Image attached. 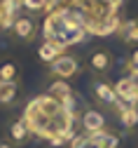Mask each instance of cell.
Masks as SVG:
<instances>
[{
	"label": "cell",
	"mask_w": 138,
	"mask_h": 148,
	"mask_svg": "<svg viewBox=\"0 0 138 148\" xmlns=\"http://www.w3.org/2000/svg\"><path fill=\"white\" fill-rule=\"evenodd\" d=\"M21 118L35 136L47 139L52 146H63L75 136V113L49 94L31 99Z\"/></svg>",
	"instance_id": "6da1fadb"
},
{
	"label": "cell",
	"mask_w": 138,
	"mask_h": 148,
	"mask_svg": "<svg viewBox=\"0 0 138 148\" xmlns=\"http://www.w3.org/2000/svg\"><path fill=\"white\" fill-rule=\"evenodd\" d=\"M10 33L12 38L19 40V42H31L35 35H37V21L33 14H16L14 21L10 26Z\"/></svg>",
	"instance_id": "7a4b0ae2"
},
{
	"label": "cell",
	"mask_w": 138,
	"mask_h": 148,
	"mask_svg": "<svg viewBox=\"0 0 138 148\" xmlns=\"http://www.w3.org/2000/svg\"><path fill=\"white\" fill-rule=\"evenodd\" d=\"M49 71H52V75L56 80H70V78H75L77 73H80V59H77L75 54L63 52L56 61L49 64Z\"/></svg>",
	"instance_id": "3957f363"
},
{
	"label": "cell",
	"mask_w": 138,
	"mask_h": 148,
	"mask_svg": "<svg viewBox=\"0 0 138 148\" xmlns=\"http://www.w3.org/2000/svg\"><path fill=\"white\" fill-rule=\"evenodd\" d=\"M91 94H94V99L101 106H108V108H115V110L122 108L120 99H117V92H115V85L103 80V78H96L91 82Z\"/></svg>",
	"instance_id": "277c9868"
},
{
	"label": "cell",
	"mask_w": 138,
	"mask_h": 148,
	"mask_svg": "<svg viewBox=\"0 0 138 148\" xmlns=\"http://www.w3.org/2000/svg\"><path fill=\"white\" fill-rule=\"evenodd\" d=\"M80 125L84 129V134H98L105 132V115L96 108H84L80 115Z\"/></svg>",
	"instance_id": "5b68a950"
},
{
	"label": "cell",
	"mask_w": 138,
	"mask_h": 148,
	"mask_svg": "<svg viewBox=\"0 0 138 148\" xmlns=\"http://www.w3.org/2000/svg\"><path fill=\"white\" fill-rule=\"evenodd\" d=\"M47 94L54 97L56 101H61L68 110L75 113V92H73V87H70L66 80H54V82L49 85V89H47Z\"/></svg>",
	"instance_id": "8992f818"
},
{
	"label": "cell",
	"mask_w": 138,
	"mask_h": 148,
	"mask_svg": "<svg viewBox=\"0 0 138 148\" xmlns=\"http://www.w3.org/2000/svg\"><path fill=\"white\" fill-rule=\"evenodd\" d=\"M115 92H117V99H120L122 106H133L136 108V103H138V87H136V82L129 75L120 78L115 82Z\"/></svg>",
	"instance_id": "52a82bcc"
},
{
	"label": "cell",
	"mask_w": 138,
	"mask_h": 148,
	"mask_svg": "<svg viewBox=\"0 0 138 148\" xmlns=\"http://www.w3.org/2000/svg\"><path fill=\"white\" fill-rule=\"evenodd\" d=\"M87 64H89V68H91L94 73L103 75V73H108V71L112 68V54H110L108 49H103V47H96V49L89 54Z\"/></svg>",
	"instance_id": "ba28073f"
},
{
	"label": "cell",
	"mask_w": 138,
	"mask_h": 148,
	"mask_svg": "<svg viewBox=\"0 0 138 148\" xmlns=\"http://www.w3.org/2000/svg\"><path fill=\"white\" fill-rule=\"evenodd\" d=\"M7 134H10V141H12L14 146H24V143H28V139L33 136V132L28 129V125L24 122V118L12 120L10 127H7Z\"/></svg>",
	"instance_id": "9c48e42d"
},
{
	"label": "cell",
	"mask_w": 138,
	"mask_h": 148,
	"mask_svg": "<svg viewBox=\"0 0 138 148\" xmlns=\"http://www.w3.org/2000/svg\"><path fill=\"white\" fill-rule=\"evenodd\" d=\"M66 52V47H61L58 42H54V40H45L40 47H37V57H40V61H45V64H52V61H56L61 54Z\"/></svg>",
	"instance_id": "30bf717a"
},
{
	"label": "cell",
	"mask_w": 138,
	"mask_h": 148,
	"mask_svg": "<svg viewBox=\"0 0 138 148\" xmlns=\"http://www.w3.org/2000/svg\"><path fill=\"white\" fill-rule=\"evenodd\" d=\"M21 68L14 59H3L0 61V82H19Z\"/></svg>",
	"instance_id": "8fae6325"
},
{
	"label": "cell",
	"mask_w": 138,
	"mask_h": 148,
	"mask_svg": "<svg viewBox=\"0 0 138 148\" xmlns=\"http://www.w3.org/2000/svg\"><path fill=\"white\" fill-rule=\"evenodd\" d=\"M19 82H0V106H10L16 101Z\"/></svg>",
	"instance_id": "7c38bea8"
},
{
	"label": "cell",
	"mask_w": 138,
	"mask_h": 148,
	"mask_svg": "<svg viewBox=\"0 0 138 148\" xmlns=\"http://www.w3.org/2000/svg\"><path fill=\"white\" fill-rule=\"evenodd\" d=\"M122 40L129 45H138V19H129L126 24H120Z\"/></svg>",
	"instance_id": "4fadbf2b"
},
{
	"label": "cell",
	"mask_w": 138,
	"mask_h": 148,
	"mask_svg": "<svg viewBox=\"0 0 138 148\" xmlns=\"http://www.w3.org/2000/svg\"><path fill=\"white\" fill-rule=\"evenodd\" d=\"M117 115H120V122L129 129L138 125V108H133V106H122L117 110Z\"/></svg>",
	"instance_id": "5bb4252c"
},
{
	"label": "cell",
	"mask_w": 138,
	"mask_h": 148,
	"mask_svg": "<svg viewBox=\"0 0 138 148\" xmlns=\"http://www.w3.org/2000/svg\"><path fill=\"white\" fill-rule=\"evenodd\" d=\"M28 12H33V16L37 14V12H45V10H49V0H24L21 3Z\"/></svg>",
	"instance_id": "9a60e30c"
},
{
	"label": "cell",
	"mask_w": 138,
	"mask_h": 148,
	"mask_svg": "<svg viewBox=\"0 0 138 148\" xmlns=\"http://www.w3.org/2000/svg\"><path fill=\"white\" fill-rule=\"evenodd\" d=\"M126 66H129V71H138V47L131 52V57H129V64H126Z\"/></svg>",
	"instance_id": "2e32d148"
},
{
	"label": "cell",
	"mask_w": 138,
	"mask_h": 148,
	"mask_svg": "<svg viewBox=\"0 0 138 148\" xmlns=\"http://www.w3.org/2000/svg\"><path fill=\"white\" fill-rule=\"evenodd\" d=\"M3 21H5V12H3V5H0V28H3Z\"/></svg>",
	"instance_id": "e0dca14e"
},
{
	"label": "cell",
	"mask_w": 138,
	"mask_h": 148,
	"mask_svg": "<svg viewBox=\"0 0 138 148\" xmlns=\"http://www.w3.org/2000/svg\"><path fill=\"white\" fill-rule=\"evenodd\" d=\"M0 148H14V146H12L10 141H0Z\"/></svg>",
	"instance_id": "ac0fdd59"
},
{
	"label": "cell",
	"mask_w": 138,
	"mask_h": 148,
	"mask_svg": "<svg viewBox=\"0 0 138 148\" xmlns=\"http://www.w3.org/2000/svg\"><path fill=\"white\" fill-rule=\"evenodd\" d=\"M14 3H16V5H21V3H24V0H14Z\"/></svg>",
	"instance_id": "d6986e66"
}]
</instances>
